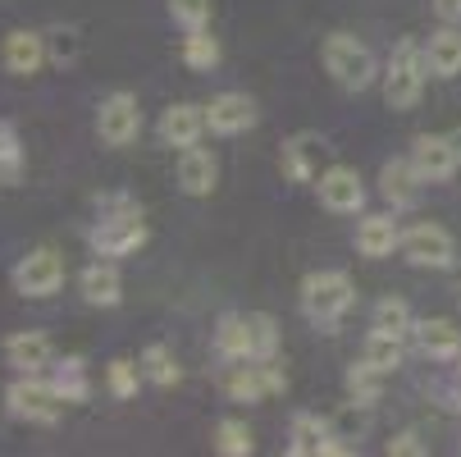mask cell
<instances>
[{
	"instance_id": "cell-13",
	"label": "cell",
	"mask_w": 461,
	"mask_h": 457,
	"mask_svg": "<svg viewBox=\"0 0 461 457\" xmlns=\"http://www.w3.org/2000/svg\"><path fill=\"white\" fill-rule=\"evenodd\" d=\"M251 123H256V101L247 92H220V96H211L206 128H211L215 138H238V133H247Z\"/></svg>"
},
{
	"instance_id": "cell-29",
	"label": "cell",
	"mask_w": 461,
	"mask_h": 457,
	"mask_svg": "<svg viewBox=\"0 0 461 457\" xmlns=\"http://www.w3.org/2000/svg\"><path fill=\"white\" fill-rule=\"evenodd\" d=\"M220 59H224V50H220V41L211 37V28H196V32L183 37V64H187V69L211 74Z\"/></svg>"
},
{
	"instance_id": "cell-3",
	"label": "cell",
	"mask_w": 461,
	"mask_h": 457,
	"mask_svg": "<svg viewBox=\"0 0 461 457\" xmlns=\"http://www.w3.org/2000/svg\"><path fill=\"white\" fill-rule=\"evenodd\" d=\"M425 74H429V59L425 46L416 37H402L388 55V69H384V101L388 110H411L425 92Z\"/></svg>"
},
{
	"instance_id": "cell-38",
	"label": "cell",
	"mask_w": 461,
	"mask_h": 457,
	"mask_svg": "<svg viewBox=\"0 0 461 457\" xmlns=\"http://www.w3.org/2000/svg\"><path fill=\"white\" fill-rule=\"evenodd\" d=\"M384 452H388V457H425V443H420L416 430H402V434H393V439L384 443Z\"/></svg>"
},
{
	"instance_id": "cell-14",
	"label": "cell",
	"mask_w": 461,
	"mask_h": 457,
	"mask_svg": "<svg viewBox=\"0 0 461 457\" xmlns=\"http://www.w3.org/2000/svg\"><path fill=\"white\" fill-rule=\"evenodd\" d=\"M420 187H425V178H420V169L411 165V156L384 160V169H379V197H384L393 211L416 206V202H420Z\"/></svg>"
},
{
	"instance_id": "cell-28",
	"label": "cell",
	"mask_w": 461,
	"mask_h": 457,
	"mask_svg": "<svg viewBox=\"0 0 461 457\" xmlns=\"http://www.w3.org/2000/svg\"><path fill=\"white\" fill-rule=\"evenodd\" d=\"M361 357L375 366V370H384V375H393L402 366V357H407V348H402V339L398 334H384V330H370L366 334V348H361Z\"/></svg>"
},
{
	"instance_id": "cell-18",
	"label": "cell",
	"mask_w": 461,
	"mask_h": 457,
	"mask_svg": "<svg viewBox=\"0 0 461 457\" xmlns=\"http://www.w3.org/2000/svg\"><path fill=\"white\" fill-rule=\"evenodd\" d=\"M411 339H416V348H420L429 361H456V357H461V330H456L447 315H425V320H416Z\"/></svg>"
},
{
	"instance_id": "cell-22",
	"label": "cell",
	"mask_w": 461,
	"mask_h": 457,
	"mask_svg": "<svg viewBox=\"0 0 461 457\" xmlns=\"http://www.w3.org/2000/svg\"><path fill=\"white\" fill-rule=\"evenodd\" d=\"M357 251L370 256V260H384L393 251H402V229L393 215H366L357 224Z\"/></svg>"
},
{
	"instance_id": "cell-37",
	"label": "cell",
	"mask_w": 461,
	"mask_h": 457,
	"mask_svg": "<svg viewBox=\"0 0 461 457\" xmlns=\"http://www.w3.org/2000/svg\"><path fill=\"white\" fill-rule=\"evenodd\" d=\"M211 0H169V19L183 28V32H196V28H211Z\"/></svg>"
},
{
	"instance_id": "cell-36",
	"label": "cell",
	"mask_w": 461,
	"mask_h": 457,
	"mask_svg": "<svg viewBox=\"0 0 461 457\" xmlns=\"http://www.w3.org/2000/svg\"><path fill=\"white\" fill-rule=\"evenodd\" d=\"M251 343L256 361H279V320L270 311H251Z\"/></svg>"
},
{
	"instance_id": "cell-23",
	"label": "cell",
	"mask_w": 461,
	"mask_h": 457,
	"mask_svg": "<svg viewBox=\"0 0 461 457\" xmlns=\"http://www.w3.org/2000/svg\"><path fill=\"white\" fill-rule=\"evenodd\" d=\"M425 59H429L434 78H456L461 74V32H456V23H443L438 32H429Z\"/></svg>"
},
{
	"instance_id": "cell-8",
	"label": "cell",
	"mask_w": 461,
	"mask_h": 457,
	"mask_svg": "<svg viewBox=\"0 0 461 457\" xmlns=\"http://www.w3.org/2000/svg\"><path fill=\"white\" fill-rule=\"evenodd\" d=\"M142 133V105L133 92H110L96 105V138L105 147H128Z\"/></svg>"
},
{
	"instance_id": "cell-31",
	"label": "cell",
	"mask_w": 461,
	"mask_h": 457,
	"mask_svg": "<svg viewBox=\"0 0 461 457\" xmlns=\"http://www.w3.org/2000/svg\"><path fill=\"white\" fill-rule=\"evenodd\" d=\"M343 384H348V398H357V403L375 407V403H379V394H384V370H375V366L361 357V361H352V366H348Z\"/></svg>"
},
{
	"instance_id": "cell-16",
	"label": "cell",
	"mask_w": 461,
	"mask_h": 457,
	"mask_svg": "<svg viewBox=\"0 0 461 457\" xmlns=\"http://www.w3.org/2000/svg\"><path fill=\"white\" fill-rule=\"evenodd\" d=\"M320 156H324V138L320 133H293L279 151V169L288 183H315L324 169H320Z\"/></svg>"
},
{
	"instance_id": "cell-32",
	"label": "cell",
	"mask_w": 461,
	"mask_h": 457,
	"mask_svg": "<svg viewBox=\"0 0 461 457\" xmlns=\"http://www.w3.org/2000/svg\"><path fill=\"white\" fill-rule=\"evenodd\" d=\"M147 375H142V361H133V357H114L110 366H105V388L119 398V403H128V398H138V384H142Z\"/></svg>"
},
{
	"instance_id": "cell-21",
	"label": "cell",
	"mask_w": 461,
	"mask_h": 457,
	"mask_svg": "<svg viewBox=\"0 0 461 457\" xmlns=\"http://www.w3.org/2000/svg\"><path fill=\"white\" fill-rule=\"evenodd\" d=\"M5 361L14 370H23V375H37V370H46L55 361V348H50V339L41 330H19V334L5 339Z\"/></svg>"
},
{
	"instance_id": "cell-9",
	"label": "cell",
	"mask_w": 461,
	"mask_h": 457,
	"mask_svg": "<svg viewBox=\"0 0 461 457\" xmlns=\"http://www.w3.org/2000/svg\"><path fill=\"white\" fill-rule=\"evenodd\" d=\"M402 256L411 260L416 270H452V260H456V242L443 224H411L402 233Z\"/></svg>"
},
{
	"instance_id": "cell-34",
	"label": "cell",
	"mask_w": 461,
	"mask_h": 457,
	"mask_svg": "<svg viewBox=\"0 0 461 457\" xmlns=\"http://www.w3.org/2000/svg\"><path fill=\"white\" fill-rule=\"evenodd\" d=\"M329 430H334L339 439H348L352 448L366 439V430H370V407L366 403H357V398H348L334 416H329Z\"/></svg>"
},
{
	"instance_id": "cell-19",
	"label": "cell",
	"mask_w": 461,
	"mask_h": 457,
	"mask_svg": "<svg viewBox=\"0 0 461 457\" xmlns=\"http://www.w3.org/2000/svg\"><path fill=\"white\" fill-rule=\"evenodd\" d=\"M215 183H220V160H215V151H206V147L178 151V187L187 192V197H211Z\"/></svg>"
},
{
	"instance_id": "cell-5",
	"label": "cell",
	"mask_w": 461,
	"mask_h": 457,
	"mask_svg": "<svg viewBox=\"0 0 461 457\" xmlns=\"http://www.w3.org/2000/svg\"><path fill=\"white\" fill-rule=\"evenodd\" d=\"M92 251L96 256H138L147 242H151V229L142 220V211H119V215H101L96 229L87 233Z\"/></svg>"
},
{
	"instance_id": "cell-33",
	"label": "cell",
	"mask_w": 461,
	"mask_h": 457,
	"mask_svg": "<svg viewBox=\"0 0 461 457\" xmlns=\"http://www.w3.org/2000/svg\"><path fill=\"white\" fill-rule=\"evenodd\" d=\"M215 452L220 457H251L256 452V439H251V430H247V421H238V416H224L220 425H215Z\"/></svg>"
},
{
	"instance_id": "cell-1",
	"label": "cell",
	"mask_w": 461,
	"mask_h": 457,
	"mask_svg": "<svg viewBox=\"0 0 461 457\" xmlns=\"http://www.w3.org/2000/svg\"><path fill=\"white\" fill-rule=\"evenodd\" d=\"M357 302V284L348 270H311L302 279V315L311 324H339Z\"/></svg>"
},
{
	"instance_id": "cell-10",
	"label": "cell",
	"mask_w": 461,
	"mask_h": 457,
	"mask_svg": "<svg viewBox=\"0 0 461 457\" xmlns=\"http://www.w3.org/2000/svg\"><path fill=\"white\" fill-rule=\"evenodd\" d=\"M315 192H320V206L334 215H357L366 206V187H361V174L352 165H329L315 178Z\"/></svg>"
},
{
	"instance_id": "cell-30",
	"label": "cell",
	"mask_w": 461,
	"mask_h": 457,
	"mask_svg": "<svg viewBox=\"0 0 461 457\" xmlns=\"http://www.w3.org/2000/svg\"><path fill=\"white\" fill-rule=\"evenodd\" d=\"M46 55H50L55 69H69V64H78V55H83V32H78L74 23L46 28Z\"/></svg>"
},
{
	"instance_id": "cell-7",
	"label": "cell",
	"mask_w": 461,
	"mask_h": 457,
	"mask_svg": "<svg viewBox=\"0 0 461 457\" xmlns=\"http://www.w3.org/2000/svg\"><path fill=\"white\" fill-rule=\"evenodd\" d=\"M10 284L19 297H55L64 288V260L50 247H32L28 256H19V266L10 270Z\"/></svg>"
},
{
	"instance_id": "cell-35",
	"label": "cell",
	"mask_w": 461,
	"mask_h": 457,
	"mask_svg": "<svg viewBox=\"0 0 461 457\" xmlns=\"http://www.w3.org/2000/svg\"><path fill=\"white\" fill-rule=\"evenodd\" d=\"M142 375L151 379V384H160V388H174L178 384V357L165 348V343H147L142 348Z\"/></svg>"
},
{
	"instance_id": "cell-39",
	"label": "cell",
	"mask_w": 461,
	"mask_h": 457,
	"mask_svg": "<svg viewBox=\"0 0 461 457\" xmlns=\"http://www.w3.org/2000/svg\"><path fill=\"white\" fill-rule=\"evenodd\" d=\"M434 14L443 23H461V0H434Z\"/></svg>"
},
{
	"instance_id": "cell-25",
	"label": "cell",
	"mask_w": 461,
	"mask_h": 457,
	"mask_svg": "<svg viewBox=\"0 0 461 457\" xmlns=\"http://www.w3.org/2000/svg\"><path fill=\"white\" fill-rule=\"evenodd\" d=\"M50 379H55V388H59V398H64V403H87V398H92V379H87L83 357L50 361Z\"/></svg>"
},
{
	"instance_id": "cell-26",
	"label": "cell",
	"mask_w": 461,
	"mask_h": 457,
	"mask_svg": "<svg viewBox=\"0 0 461 457\" xmlns=\"http://www.w3.org/2000/svg\"><path fill=\"white\" fill-rule=\"evenodd\" d=\"M23 165L28 156H23V138H19L14 119H0V187L23 183Z\"/></svg>"
},
{
	"instance_id": "cell-40",
	"label": "cell",
	"mask_w": 461,
	"mask_h": 457,
	"mask_svg": "<svg viewBox=\"0 0 461 457\" xmlns=\"http://www.w3.org/2000/svg\"><path fill=\"white\" fill-rule=\"evenodd\" d=\"M452 398H456V407H461V357H456V370H452Z\"/></svg>"
},
{
	"instance_id": "cell-24",
	"label": "cell",
	"mask_w": 461,
	"mask_h": 457,
	"mask_svg": "<svg viewBox=\"0 0 461 457\" xmlns=\"http://www.w3.org/2000/svg\"><path fill=\"white\" fill-rule=\"evenodd\" d=\"M324 439H329V421L311 416V412H297L293 425H288V452L293 457H320L324 452Z\"/></svg>"
},
{
	"instance_id": "cell-11",
	"label": "cell",
	"mask_w": 461,
	"mask_h": 457,
	"mask_svg": "<svg viewBox=\"0 0 461 457\" xmlns=\"http://www.w3.org/2000/svg\"><path fill=\"white\" fill-rule=\"evenodd\" d=\"M411 165L420 169L425 183H447L461 165V142L447 133H420L411 142Z\"/></svg>"
},
{
	"instance_id": "cell-2",
	"label": "cell",
	"mask_w": 461,
	"mask_h": 457,
	"mask_svg": "<svg viewBox=\"0 0 461 457\" xmlns=\"http://www.w3.org/2000/svg\"><path fill=\"white\" fill-rule=\"evenodd\" d=\"M320 59H324V69L329 78H334L343 92H366L379 74V64H375V50L352 37V32H329L324 46H320Z\"/></svg>"
},
{
	"instance_id": "cell-15",
	"label": "cell",
	"mask_w": 461,
	"mask_h": 457,
	"mask_svg": "<svg viewBox=\"0 0 461 457\" xmlns=\"http://www.w3.org/2000/svg\"><path fill=\"white\" fill-rule=\"evenodd\" d=\"M0 59H5V69H10L14 78L41 74V64H50V55H46V32L14 28V32L5 37V46H0Z\"/></svg>"
},
{
	"instance_id": "cell-17",
	"label": "cell",
	"mask_w": 461,
	"mask_h": 457,
	"mask_svg": "<svg viewBox=\"0 0 461 457\" xmlns=\"http://www.w3.org/2000/svg\"><path fill=\"white\" fill-rule=\"evenodd\" d=\"M78 288H83V302L87 306H101V311H110V306L123 302V275H119V266H114L110 256L92 260V266L78 275Z\"/></svg>"
},
{
	"instance_id": "cell-4",
	"label": "cell",
	"mask_w": 461,
	"mask_h": 457,
	"mask_svg": "<svg viewBox=\"0 0 461 457\" xmlns=\"http://www.w3.org/2000/svg\"><path fill=\"white\" fill-rule=\"evenodd\" d=\"M5 412L14 421H28V425H55L59 412H64V398H59V388L55 379H46L41 370L37 375H14L10 388H5Z\"/></svg>"
},
{
	"instance_id": "cell-20",
	"label": "cell",
	"mask_w": 461,
	"mask_h": 457,
	"mask_svg": "<svg viewBox=\"0 0 461 457\" xmlns=\"http://www.w3.org/2000/svg\"><path fill=\"white\" fill-rule=\"evenodd\" d=\"M215 352L220 361H256V343H251V315H238V311H224L220 324H215Z\"/></svg>"
},
{
	"instance_id": "cell-27",
	"label": "cell",
	"mask_w": 461,
	"mask_h": 457,
	"mask_svg": "<svg viewBox=\"0 0 461 457\" xmlns=\"http://www.w3.org/2000/svg\"><path fill=\"white\" fill-rule=\"evenodd\" d=\"M370 330H384V334L407 339V334L416 330V315H411V306H407L402 297H379L375 311H370Z\"/></svg>"
},
{
	"instance_id": "cell-12",
	"label": "cell",
	"mask_w": 461,
	"mask_h": 457,
	"mask_svg": "<svg viewBox=\"0 0 461 457\" xmlns=\"http://www.w3.org/2000/svg\"><path fill=\"white\" fill-rule=\"evenodd\" d=\"M202 133H211V128H206V105L174 101V105L160 114V142L174 147V151L196 147V142H202Z\"/></svg>"
},
{
	"instance_id": "cell-6",
	"label": "cell",
	"mask_w": 461,
	"mask_h": 457,
	"mask_svg": "<svg viewBox=\"0 0 461 457\" xmlns=\"http://www.w3.org/2000/svg\"><path fill=\"white\" fill-rule=\"evenodd\" d=\"M288 388V375L279 370V361H233L224 375V394L233 403H266Z\"/></svg>"
}]
</instances>
